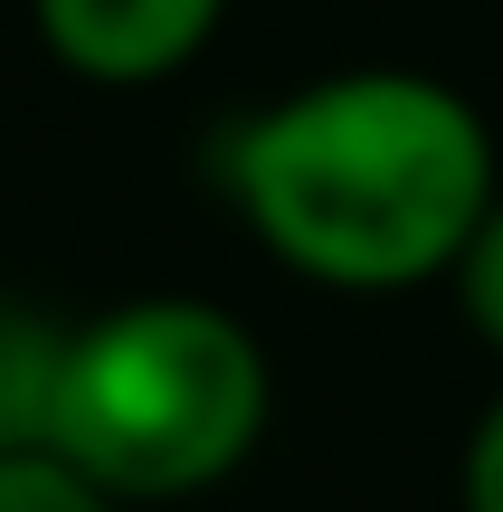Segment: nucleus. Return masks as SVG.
<instances>
[{"label":"nucleus","instance_id":"7ed1b4c3","mask_svg":"<svg viewBox=\"0 0 503 512\" xmlns=\"http://www.w3.org/2000/svg\"><path fill=\"white\" fill-rule=\"evenodd\" d=\"M29 10L57 67L95 76V86H152L200 57L228 0H29Z\"/></svg>","mask_w":503,"mask_h":512},{"label":"nucleus","instance_id":"f03ea898","mask_svg":"<svg viewBox=\"0 0 503 512\" xmlns=\"http://www.w3.org/2000/svg\"><path fill=\"white\" fill-rule=\"evenodd\" d=\"M266 351L238 313L143 294L67 332L48 456H67L114 503H181L228 484L266 437Z\"/></svg>","mask_w":503,"mask_h":512},{"label":"nucleus","instance_id":"f257e3e1","mask_svg":"<svg viewBox=\"0 0 503 512\" xmlns=\"http://www.w3.org/2000/svg\"><path fill=\"white\" fill-rule=\"evenodd\" d=\"M238 209L295 275L342 294H399L418 275H456L485 228L494 133L456 86L409 67H352L285 95L238 133Z\"/></svg>","mask_w":503,"mask_h":512},{"label":"nucleus","instance_id":"0eeeda50","mask_svg":"<svg viewBox=\"0 0 503 512\" xmlns=\"http://www.w3.org/2000/svg\"><path fill=\"white\" fill-rule=\"evenodd\" d=\"M456 494H466V512H503V399L475 418L466 465H456Z\"/></svg>","mask_w":503,"mask_h":512},{"label":"nucleus","instance_id":"20e7f679","mask_svg":"<svg viewBox=\"0 0 503 512\" xmlns=\"http://www.w3.org/2000/svg\"><path fill=\"white\" fill-rule=\"evenodd\" d=\"M57 370H67V332L38 323V313H19V304H0V465L48 456Z\"/></svg>","mask_w":503,"mask_h":512},{"label":"nucleus","instance_id":"39448f33","mask_svg":"<svg viewBox=\"0 0 503 512\" xmlns=\"http://www.w3.org/2000/svg\"><path fill=\"white\" fill-rule=\"evenodd\" d=\"M0 512H133V503L86 484L67 456H19V465H0Z\"/></svg>","mask_w":503,"mask_h":512},{"label":"nucleus","instance_id":"423d86ee","mask_svg":"<svg viewBox=\"0 0 503 512\" xmlns=\"http://www.w3.org/2000/svg\"><path fill=\"white\" fill-rule=\"evenodd\" d=\"M456 294H466V323L503 351V200L485 209V228H475L466 256H456Z\"/></svg>","mask_w":503,"mask_h":512}]
</instances>
